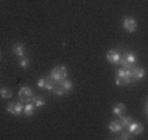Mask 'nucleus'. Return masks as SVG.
<instances>
[{"mask_svg": "<svg viewBox=\"0 0 148 140\" xmlns=\"http://www.w3.org/2000/svg\"><path fill=\"white\" fill-rule=\"evenodd\" d=\"M106 59H108V62H110L112 64H118V63H119V59H121V55L117 50H110L109 53L106 54Z\"/></svg>", "mask_w": 148, "mask_h": 140, "instance_id": "1a4fd4ad", "label": "nucleus"}, {"mask_svg": "<svg viewBox=\"0 0 148 140\" xmlns=\"http://www.w3.org/2000/svg\"><path fill=\"white\" fill-rule=\"evenodd\" d=\"M136 62V56L134 53H126L123 56H121L119 63L126 68V70H131Z\"/></svg>", "mask_w": 148, "mask_h": 140, "instance_id": "7ed1b4c3", "label": "nucleus"}, {"mask_svg": "<svg viewBox=\"0 0 148 140\" xmlns=\"http://www.w3.org/2000/svg\"><path fill=\"white\" fill-rule=\"evenodd\" d=\"M37 87L41 88V89H46V90H50L53 92L54 87H55V83L51 77H43V79H39L38 81H37Z\"/></svg>", "mask_w": 148, "mask_h": 140, "instance_id": "20e7f679", "label": "nucleus"}, {"mask_svg": "<svg viewBox=\"0 0 148 140\" xmlns=\"http://www.w3.org/2000/svg\"><path fill=\"white\" fill-rule=\"evenodd\" d=\"M50 77L53 79L55 83H59L62 80H64L67 77V68L64 66H58V67H54L51 70V73H50Z\"/></svg>", "mask_w": 148, "mask_h": 140, "instance_id": "f03ea898", "label": "nucleus"}, {"mask_svg": "<svg viewBox=\"0 0 148 140\" xmlns=\"http://www.w3.org/2000/svg\"><path fill=\"white\" fill-rule=\"evenodd\" d=\"M131 71L126 70V68H121L117 71V76H115V84L118 87H123V85L131 84Z\"/></svg>", "mask_w": 148, "mask_h": 140, "instance_id": "f257e3e1", "label": "nucleus"}, {"mask_svg": "<svg viewBox=\"0 0 148 140\" xmlns=\"http://www.w3.org/2000/svg\"><path fill=\"white\" fill-rule=\"evenodd\" d=\"M0 96L3 98H11L12 97V90L8 88H1L0 89Z\"/></svg>", "mask_w": 148, "mask_h": 140, "instance_id": "6ab92c4d", "label": "nucleus"}, {"mask_svg": "<svg viewBox=\"0 0 148 140\" xmlns=\"http://www.w3.org/2000/svg\"><path fill=\"white\" fill-rule=\"evenodd\" d=\"M34 111H36V106L33 105V102H26V104L24 105V114H25L26 117L33 115Z\"/></svg>", "mask_w": 148, "mask_h": 140, "instance_id": "2eb2a0df", "label": "nucleus"}, {"mask_svg": "<svg viewBox=\"0 0 148 140\" xmlns=\"http://www.w3.org/2000/svg\"><path fill=\"white\" fill-rule=\"evenodd\" d=\"M59 84H60V87L63 88L64 93H70L71 90H72V88H73L72 81H71V80H67V79H64V80H62V81H59Z\"/></svg>", "mask_w": 148, "mask_h": 140, "instance_id": "ddd939ff", "label": "nucleus"}, {"mask_svg": "<svg viewBox=\"0 0 148 140\" xmlns=\"http://www.w3.org/2000/svg\"><path fill=\"white\" fill-rule=\"evenodd\" d=\"M109 130L112 132H114V134H117V132H121L123 130L122 124L119 123V121H112L109 123Z\"/></svg>", "mask_w": 148, "mask_h": 140, "instance_id": "4468645a", "label": "nucleus"}, {"mask_svg": "<svg viewBox=\"0 0 148 140\" xmlns=\"http://www.w3.org/2000/svg\"><path fill=\"white\" fill-rule=\"evenodd\" d=\"M53 92H54V94H56V96H59V97H60V96H64L66 93H64V90H63V88L60 87V84H55V87H54V89H53Z\"/></svg>", "mask_w": 148, "mask_h": 140, "instance_id": "a211bd4d", "label": "nucleus"}, {"mask_svg": "<svg viewBox=\"0 0 148 140\" xmlns=\"http://www.w3.org/2000/svg\"><path fill=\"white\" fill-rule=\"evenodd\" d=\"M122 26H123V29H125L126 31H129V33H134V31L136 30V28H138V24H136V21H135V18H132V17H126V18H123Z\"/></svg>", "mask_w": 148, "mask_h": 140, "instance_id": "39448f33", "label": "nucleus"}, {"mask_svg": "<svg viewBox=\"0 0 148 140\" xmlns=\"http://www.w3.org/2000/svg\"><path fill=\"white\" fill-rule=\"evenodd\" d=\"M12 51L14 53V55L16 56L23 58L24 54H25V46H24L23 43H16V45L13 46V48H12Z\"/></svg>", "mask_w": 148, "mask_h": 140, "instance_id": "9b49d317", "label": "nucleus"}, {"mask_svg": "<svg viewBox=\"0 0 148 140\" xmlns=\"http://www.w3.org/2000/svg\"><path fill=\"white\" fill-rule=\"evenodd\" d=\"M127 131H129L131 135H140V134H143V131H144V127H143L142 123H138V122L132 121L131 123L127 126Z\"/></svg>", "mask_w": 148, "mask_h": 140, "instance_id": "6e6552de", "label": "nucleus"}, {"mask_svg": "<svg viewBox=\"0 0 148 140\" xmlns=\"http://www.w3.org/2000/svg\"><path fill=\"white\" fill-rule=\"evenodd\" d=\"M7 111L11 113L12 115H20L24 111V105L21 102H13L7 106Z\"/></svg>", "mask_w": 148, "mask_h": 140, "instance_id": "0eeeda50", "label": "nucleus"}, {"mask_svg": "<svg viewBox=\"0 0 148 140\" xmlns=\"http://www.w3.org/2000/svg\"><path fill=\"white\" fill-rule=\"evenodd\" d=\"M0 55H1V53H0Z\"/></svg>", "mask_w": 148, "mask_h": 140, "instance_id": "4be33fe9", "label": "nucleus"}, {"mask_svg": "<svg viewBox=\"0 0 148 140\" xmlns=\"http://www.w3.org/2000/svg\"><path fill=\"white\" fill-rule=\"evenodd\" d=\"M121 132H122V131H121ZM121 139H123V140L131 139V134H130L129 131H123V132H122V136H121Z\"/></svg>", "mask_w": 148, "mask_h": 140, "instance_id": "412c9836", "label": "nucleus"}, {"mask_svg": "<svg viewBox=\"0 0 148 140\" xmlns=\"http://www.w3.org/2000/svg\"><path fill=\"white\" fill-rule=\"evenodd\" d=\"M32 102H33V105L36 107H42V106H45V100L41 97V96H34V97H32L30 100Z\"/></svg>", "mask_w": 148, "mask_h": 140, "instance_id": "dca6fc26", "label": "nucleus"}, {"mask_svg": "<svg viewBox=\"0 0 148 140\" xmlns=\"http://www.w3.org/2000/svg\"><path fill=\"white\" fill-rule=\"evenodd\" d=\"M18 97L23 102H29L32 100V97H33V92H32V89L29 87H23L18 90Z\"/></svg>", "mask_w": 148, "mask_h": 140, "instance_id": "423d86ee", "label": "nucleus"}, {"mask_svg": "<svg viewBox=\"0 0 148 140\" xmlns=\"http://www.w3.org/2000/svg\"><path fill=\"white\" fill-rule=\"evenodd\" d=\"M131 122H132V118L130 117V115H127V117H126V115H123V117H121L119 123L122 124L123 128H127V126H129V124L131 123Z\"/></svg>", "mask_w": 148, "mask_h": 140, "instance_id": "f3484780", "label": "nucleus"}, {"mask_svg": "<svg viewBox=\"0 0 148 140\" xmlns=\"http://www.w3.org/2000/svg\"><path fill=\"white\" fill-rule=\"evenodd\" d=\"M18 64H20V67H21V68H28L29 67V59L28 58H24V56H23Z\"/></svg>", "mask_w": 148, "mask_h": 140, "instance_id": "aec40b11", "label": "nucleus"}, {"mask_svg": "<svg viewBox=\"0 0 148 140\" xmlns=\"http://www.w3.org/2000/svg\"><path fill=\"white\" fill-rule=\"evenodd\" d=\"M113 113H114V115H117V117H123V115L126 114V106L123 104H117L114 107H113Z\"/></svg>", "mask_w": 148, "mask_h": 140, "instance_id": "f8f14e48", "label": "nucleus"}, {"mask_svg": "<svg viewBox=\"0 0 148 140\" xmlns=\"http://www.w3.org/2000/svg\"><path fill=\"white\" fill-rule=\"evenodd\" d=\"M130 71H131V80H142L145 76V70L142 67L134 68V70H130Z\"/></svg>", "mask_w": 148, "mask_h": 140, "instance_id": "9d476101", "label": "nucleus"}]
</instances>
